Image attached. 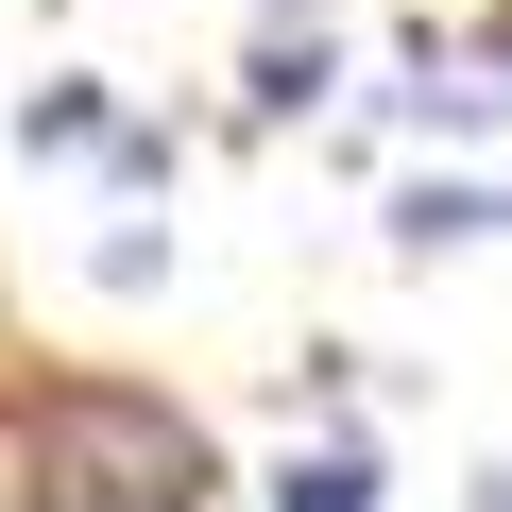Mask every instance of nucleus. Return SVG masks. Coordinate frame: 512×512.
<instances>
[{"instance_id":"obj_4","label":"nucleus","mask_w":512,"mask_h":512,"mask_svg":"<svg viewBox=\"0 0 512 512\" xmlns=\"http://www.w3.org/2000/svg\"><path fill=\"white\" fill-rule=\"evenodd\" d=\"M478 512H512V478H495V495H478Z\"/></svg>"},{"instance_id":"obj_1","label":"nucleus","mask_w":512,"mask_h":512,"mask_svg":"<svg viewBox=\"0 0 512 512\" xmlns=\"http://www.w3.org/2000/svg\"><path fill=\"white\" fill-rule=\"evenodd\" d=\"M35 512H205V427L120 376L35 393Z\"/></svg>"},{"instance_id":"obj_2","label":"nucleus","mask_w":512,"mask_h":512,"mask_svg":"<svg viewBox=\"0 0 512 512\" xmlns=\"http://www.w3.org/2000/svg\"><path fill=\"white\" fill-rule=\"evenodd\" d=\"M393 239H410V256H444V239H512V188H410Z\"/></svg>"},{"instance_id":"obj_3","label":"nucleus","mask_w":512,"mask_h":512,"mask_svg":"<svg viewBox=\"0 0 512 512\" xmlns=\"http://www.w3.org/2000/svg\"><path fill=\"white\" fill-rule=\"evenodd\" d=\"M274 512H376V478H359V444H325V461H291V478H274Z\"/></svg>"}]
</instances>
